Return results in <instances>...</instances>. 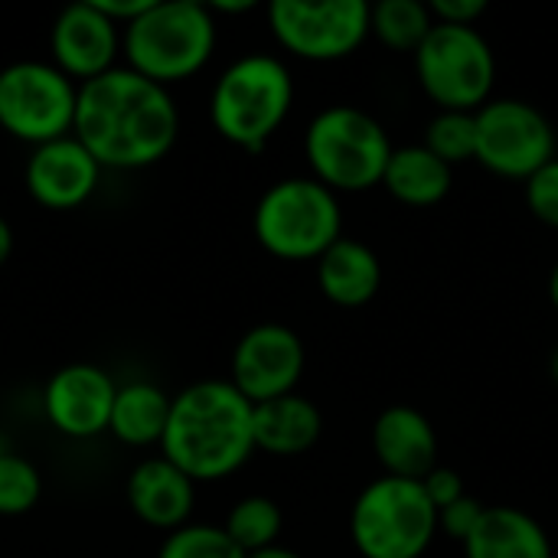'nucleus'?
Instances as JSON below:
<instances>
[{
    "mask_svg": "<svg viewBox=\"0 0 558 558\" xmlns=\"http://www.w3.org/2000/svg\"><path fill=\"white\" fill-rule=\"evenodd\" d=\"M252 428H255V451H265L275 458H294V454L311 451L320 441L324 415L311 399L291 392V396L255 405Z\"/></svg>",
    "mask_w": 558,
    "mask_h": 558,
    "instance_id": "6ab92c4d",
    "label": "nucleus"
},
{
    "mask_svg": "<svg viewBox=\"0 0 558 558\" xmlns=\"http://www.w3.org/2000/svg\"><path fill=\"white\" fill-rule=\"evenodd\" d=\"M558 157L553 121L523 98H494L477 111V160L507 180H530Z\"/></svg>",
    "mask_w": 558,
    "mask_h": 558,
    "instance_id": "9b49d317",
    "label": "nucleus"
},
{
    "mask_svg": "<svg viewBox=\"0 0 558 558\" xmlns=\"http://www.w3.org/2000/svg\"><path fill=\"white\" fill-rule=\"evenodd\" d=\"M464 558H553L543 523L517 507H487L464 543Z\"/></svg>",
    "mask_w": 558,
    "mask_h": 558,
    "instance_id": "aec40b11",
    "label": "nucleus"
},
{
    "mask_svg": "<svg viewBox=\"0 0 558 558\" xmlns=\"http://www.w3.org/2000/svg\"><path fill=\"white\" fill-rule=\"evenodd\" d=\"M294 105L291 69L268 52L235 59L213 85L209 118L219 137L242 150H262L288 121Z\"/></svg>",
    "mask_w": 558,
    "mask_h": 558,
    "instance_id": "20e7f679",
    "label": "nucleus"
},
{
    "mask_svg": "<svg viewBox=\"0 0 558 558\" xmlns=\"http://www.w3.org/2000/svg\"><path fill=\"white\" fill-rule=\"evenodd\" d=\"M255 405L229 379H203L173 396L160 454L193 484L232 477L255 454Z\"/></svg>",
    "mask_w": 558,
    "mask_h": 558,
    "instance_id": "f03ea898",
    "label": "nucleus"
},
{
    "mask_svg": "<svg viewBox=\"0 0 558 558\" xmlns=\"http://www.w3.org/2000/svg\"><path fill=\"white\" fill-rule=\"evenodd\" d=\"M317 288L337 307H363L383 288L379 255L360 239H337L317 258Z\"/></svg>",
    "mask_w": 558,
    "mask_h": 558,
    "instance_id": "a211bd4d",
    "label": "nucleus"
},
{
    "mask_svg": "<svg viewBox=\"0 0 558 558\" xmlns=\"http://www.w3.org/2000/svg\"><path fill=\"white\" fill-rule=\"evenodd\" d=\"M415 75L438 111H481L494 92L497 59L477 26L435 23L415 49Z\"/></svg>",
    "mask_w": 558,
    "mask_h": 558,
    "instance_id": "6e6552de",
    "label": "nucleus"
},
{
    "mask_svg": "<svg viewBox=\"0 0 558 558\" xmlns=\"http://www.w3.org/2000/svg\"><path fill=\"white\" fill-rule=\"evenodd\" d=\"M523 186H526V206H530V213L543 226L558 229V157L549 160L539 173H533Z\"/></svg>",
    "mask_w": 558,
    "mask_h": 558,
    "instance_id": "cd10ccee",
    "label": "nucleus"
},
{
    "mask_svg": "<svg viewBox=\"0 0 558 558\" xmlns=\"http://www.w3.org/2000/svg\"><path fill=\"white\" fill-rule=\"evenodd\" d=\"M170 405H173V399L163 389H157L154 383L118 386L108 432L121 445H131V448L160 445L163 432H167V422H170Z\"/></svg>",
    "mask_w": 558,
    "mask_h": 558,
    "instance_id": "4be33fe9",
    "label": "nucleus"
},
{
    "mask_svg": "<svg viewBox=\"0 0 558 558\" xmlns=\"http://www.w3.org/2000/svg\"><path fill=\"white\" fill-rule=\"evenodd\" d=\"M422 144L451 170L477 160V111H438L428 121Z\"/></svg>",
    "mask_w": 558,
    "mask_h": 558,
    "instance_id": "393cba45",
    "label": "nucleus"
},
{
    "mask_svg": "<svg viewBox=\"0 0 558 558\" xmlns=\"http://www.w3.org/2000/svg\"><path fill=\"white\" fill-rule=\"evenodd\" d=\"M438 536V510L422 481L379 477L350 510V539L363 558H422Z\"/></svg>",
    "mask_w": 558,
    "mask_h": 558,
    "instance_id": "0eeeda50",
    "label": "nucleus"
},
{
    "mask_svg": "<svg viewBox=\"0 0 558 558\" xmlns=\"http://www.w3.org/2000/svg\"><path fill=\"white\" fill-rule=\"evenodd\" d=\"M252 229L258 245L275 258L317 262L343 239L340 199L314 177H288L262 193Z\"/></svg>",
    "mask_w": 558,
    "mask_h": 558,
    "instance_id": "423d86ee",
    "label": "nucleus"
},
{
    "mask_svg": "<svg viewBox=\"0 0 558 558\" xmlns=\"http://www.w3.org/2000/svg\"><path fill=\"white\" fill-rule=\"evenodd\" d=\"M128 69L170 88L196 75L216 49V16L199 0H154L121 33Z\"/></svg>",
    "mask_w": 558,
    "mask_h": 558,
    "instance_id": "7ed1b4c3",
    "label": "nucleus"
},
{
    "mask_svg": "<svg viewBox=\"0 0 558 558\" xmlns=\"http://www.w3.org/2000/svg\"><path fill=\"white\" fill-rule=\"evenodd\" d=\"M392 150L386 128L356 105H330L304 131L311 177L333 193L383 186Z\"/></svg>",
    "mask_w": 558,
    "mask_h": 558,
    "instance_id": "39448f33",
    "label": "nucleus"
},
{
    "mask_svg": "<svg viewBox=\"0 0 558 558\" xmlns=\"http://www.w3.org/2000/svg\"><path fill=\"white\" fill-rule=\"evenodd\" d=\"M432 26H435L432 10L422 0H379L369 20V29L379 36L383 46L396 52H412V56L425 43Z\"/></svg>",
    "mask_w": 558,
    "mask_h": 558,
    "instance_id": "5701e85b",
    "label": "nucleus"
},
{
    "mask_svg": "<svg viewBox=\"0 0 558 558\" xmlns=\"http://www.w3.org/2000/svg\"><path fill=\"white\" fill-rule=\"evenodd\" d=\"M118 386L92 363H69L56 369L43 389V409L56 432L65 438H95L108 432Z\"/></svg>",
    "mask_w": 558,
    "mask_h": 558,
    "instance_id": "ddd939ff",
    "label": "nucleus"
},
{
    "mask_svg": "<svg viewBox=\"0 0 558 558\" xmlns=\"http://www.w3.org/2000/svg\"><path fill=\"white\" fill-rule=\"evenodd\" d=\"M454 183V170L438 160L425 144H409V147H396L383 177V186L389 190L392 199H399L402 206H435L451 193Z\"/></svg>",
    "mask_w": 558,
    "mask_h": 558,
    "instance_id": "412c9836",
    "label": "nucleus"
},
{
    "mask_svg": "<svg viewBox=\"0 0 558 558\" xmlns=\"http://www.w3.org/2000/svg\"><path fill=\"white\" fill-rule=\"evenodd\" d=\"M373 454L386 477L425 481L438 468L435 425L412 405H392L373 425Z\"/></svg>",
    "mask_w": 558,
    "mask_h": 558,
    "instance_id": "dca6fc26",
    "label": "nucleus"
},
{
    "mask_svg": "<svg viewBox=\"0 0 558 558\" xmlns=\"http://www.w3.org/2000/svg\"><path fill=\"white\" fill-rule=\"evenodd\" d=\"M124 497H128L131 513L144 526L173 533V530H180V526L190 523L193 500H196V484L177 464H170L160 454V458L141 461L131 471L128 487H124Z\"/></svg>",
    "mask_w": 558,
    "mask_h": 558,
    "instance_id": "f3484780",
    "label": "nucleus"
},
{
    "mask_svg": "<svg viewBox=\"0 0 558 558\" xmlns=\"http://www.w3.org/2000/svg\"><path fill=\"white\" fill-rule=\"evenodd\" d=\"M75 101L78 85L52 62L23 59L0 69V128L29 147L69 137Z\"/></svg>",
    "mask_w": 558,
    "mask_h": 558,
    "instance_id": "1a4fd4ad",
    "label": "nucleus"
},
{
    "mask_svg": "<svg viewBox=\"0 0 558 558\" xmlns=\"http://www.w3.org/2000/svg\"><path fill=\"white\" fill-rule=\"evenodd\" d=\"M118 29H124V26H131L154 0H92Z\"/></svg>",
    "mask_w": 558,
    "mask_h": 558,
    "instance_id": "2f4dec72",
    "label": "nucleus"
},
{
    "mask_svg": "<svg viewBox=\"0 0 558 558\" xmlns=\"http://www.w3.org/2000/svg\"><path fill=\"white\" fill-rule=\"evenodd\" d=\"M209 7V13L216 16V13H248V10H255V0H213V3H206Z\"/></svg>",
    "mask_w": 558,
    "mask_h": 558,
    "instance_id": "473e14b6",
    "label": "nucleus"
},
{
    "mask_svg": "<svg viewBox=\"0 0 558 558\" xmlns=\"http://www.w3.org/2000/svg\"><path fill=\"white\" fill-rule=\"evenodd\" d=\"M10 252H13V229H10V222L0 216V268L7 265Z\"/></svg>",
    "mask_w": 558,
    "mask_h": 558,
    "instance_id": "72a5a7b5",
    "label": "nucleus"
},
{
    "mask_svg": "<svg viewBox=\"0 0 558 558\" xmlns=\"http://www.w3.org/2000/svg\"><path fill=\"white\" fill-rule=\"evenodd\" d=\"M72 134L101 170H144L173 150L180 111L170 88L114 65L78 85Z\"/></svg>",
    "mask_w": 558,
    "mask_h": 558,
    "instance_id": "f257e3e1",
    "label": "nucleus"
},
{
    "mask_svg": "<svg viewBox=\"0 0 558 558\" xmlns=\"http://www.w3.org/2000/svg\"><path fill=\"white\" fill-rule=\"evenodd\" d=\"M101 167L75 134L33 147L23 167V183L43 209H78L98 186Z\"/></svg>",
    "mask_w": 558,
    "mask_h": 558,
    "instance_id": "2eb2a0df",
    "label": "nucleus"
},
{
    "mask_svg": "<svg viewBox=\"0 0 558 558\" xmlns=\"http://www.w3.org/2000/svg\"><path fill=\"white\" fill-rule=\"evenodd\" d=\"M248 558H301L298 553H291V549H284V546H271V549H262V553H255V556Z\"/></svg>",
    "mask_w": 558,
    "mask_h": 558,
    "instance_id": "f704fd0d",
    "label": "nucleus"
},
{
    "mask_svg": "<svg viewBox=\"0 0 558 558\" xmlns=\"http://www.w3.org/2000/svg\"><path fill=\"white\" fill-rule=\"evenodd\" d=\"M428 10H432V20H435V23L474 26V23L487 13V3H484V0H432Z\"/></svg>",
    "mask_w": 558,
    "mask_h": 558,
    "instance_id": "c756f323",
    "label": "nucleus"
},
{
    "mask_svg": "<svg viewBox=\"0 0 558 558\" xmlns=\"http://www.w3.org/2000/svg\"><path fill=\"white\" fill-rule=\"evenodd\" d=\"M373 7L366 0H275L268 26L281 49L307 62H340L353 56L366 36Z\"/></svg>",
    "mask_w": 558,
    "mask_h": 558,
    "instance_id": "9d476101",
    "label": "nucleus"
},
{
    "mask_svg": "<svg viewBox=\"0 0 558 558\" xmlns=\"http://www.w3.org/2000/svg\"><path fill=\"white\" fill-rule=\"evenodd\" d=\"M118 49H121L118 26L92 0H78L65 7L49 26L52 65L65 72L75 85L111 72Z\"/></svg>",
    "mask_w": 558,
    "mask_h": 558,
    "instance_id": "4468645a",
    "label": "nucleus"
},
{
    "mask_svg": "<svg viewBox=\"0 0 558 558\" xmlns=\"http://www.w3.org/2000/svg\"><path fill=\"white\" fill-rule=\"evenodd\" d=\"M304 343L284 324H258L232 350V376L229 383L252 402H271L291 396L304 376Z\"/></svg>",
    "mask_w": 558,
    "mask_h": 558,
    "instance_id": "f8f14e48",
    "label": "nucleus"
},
{
    "mask_svg": "<svg viewBox=\"0 0 558 558\" xmlns=\"http://www.w3.org/2000/svg\"><path fill=\"white\" fill-rule=\"evenodd\" d=\"M157 558H248L222 526L206 523H186L173 533H167Z\"/></svg>",
    "mask_w": 558,
    "mask_h": 558,
    "instance_id": "a878e982",
    "label": "nucleus"
},
{
    "mask_svg": "<svg viewBox=\"0 0 558 558\" xmlns=\"http://www.w3.org/2000/svg\"><path fill=\"white\" fill-rule=\"evenodd\" d=\"M549 301H553V307L558 311V265L553 268V275H549Z\"/></svg>",
    "mask_w": 558,
    "mask_h": 558,
    "instance_id": "c9c22d12",
    "label": "nucleus"
},
{
    "mask_svg": "<svg viewBox=\"0 0 558 558\" xmlns=\"http://www.w3.org/2000/svg\"><path fill=\"white\" fill-rule=\"evenodd\" d=\"M422 487H425L428 500L435 504V510H445V507H451L454 500H461V497L468 494L461 474L451 471V468H435V471L422 481Z\"/></svg>",
    "mask_w": 558,
    "mask_h": 558,
    "instance_id": "7c9ffc66",
    "label": "nucleus"
},
{
    "mask_svg": "<svg viewBox=\"0 0 558 558\" xmlns=\"http://www.w3.org/2000/svg\"><path fill=\"white\" fill-rule=\"evenodd\" d=\"M43 494L39 471L10 451H0V517H20L36 507Z\"/></svg>",
    "mask_w": 558,
    "mask_h": 558,
    "instance_id": "bb28decb",
    "label": "nucleus"
},
{
    "mask_svg": "<svg viewBox=\"0 0 558 558\" xmlns=\"http://www.w3.org/2000/svg\"><path fill=\"white\" fill-rule=\"evenodd\" d=\"M281 523H284V520H281V510H278L275 500H268V497H245V500H239V504L229 510L222 530L229 533V539H232L245 556H255V553H262V549L278 546Z\"/></svg>",
    "mask_w": 558,
    "mask_h": 558,
    "instance_id": "b1692460",
    "label": "nucleus"
},
{
    "mask_svg": "<svg viewBox=\"0 0 558 558\" xmlns=\"http://www.w3.org/2000/svg\"><path fill=\"white\" fill-rule=\"evenodd\" d=\"M484 510H487V507H484L477 497L464 494V497H461V500H454L451 507L438 510V533H445V536H451V539H458V543L464 546V543H468V536L477 530V523H481Z\"/></svg>",
    "mask_w": 558,
    "mask_h": 558,
    "instance_id": "c85d7f7f",
    "label": "nucleus"
},
{
    "mask_svg": "<svg viewBox=\"0 0 558 558\" xmlns=\"http://www.w3.org/2000/svg\"><path fill=\"white\" fill-rule=\"evenodd\" d=\"M549 373H553V379H556V386H558V350L553 353V363H549Z\"/></svg>",
    "mask_w": 558,
    "mask_h": 558,
    "instance_id": "e433bc0d",
    "label": "nucleus"
}]
</instances>
